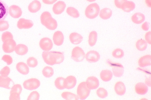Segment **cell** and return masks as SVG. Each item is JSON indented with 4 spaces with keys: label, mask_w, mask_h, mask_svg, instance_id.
Wrapping results in <instances>:
<instances>
[{
    "label": "cell",
    "mask_w": 151,
    "mask_h": 100,
    "mask_svg": "<svg viewBox=\"0 0 151 100\" xmlns=\"http://www.w3.org/2000/svg\"><path fill=\"white\" fill-rule=\"evenodd\" d=\"M96 94L99 97L102 99L106 98L108 95L107 91L103 88H99L97 91Z\"/></svg>",
    "instance_id": "obj_39"
},
{
    "label": "cell",
    "mask_w": 151,
    "mask_h": 100,
    "mask_svg": "<svg viewBox=\"0 0 151 100\" xmlns=\"http://www.w3.org/2000/svg\"><path fill=\"white\" fill-rule=\"evenodd\" d=\"M66 7L65 3L63 1H59L55 4L52 7V11L56 15H59L63 13Z\"/></svg>",
    "instance_id": "obj_18"
},
{
    "label": "cell",
    "mask_w": 151,
    "mask_h": 100,
    "mask_svg": "<svg viewBox=\"0 0 151 100\" xmlns=\"http://www.w3.org/2000/svg\"><path fill=\"white\" fill-rule=\"evenodd\" d=\"M86 82L87 87L90 90L96 89L99 87V80L98 78L94 76L88 77Z\"/></svg>",
    "instance_id": "obj_11"
},
{
    "label": "cell",
    "mask_w": 151,
    "mask_h": 100,
    "mask_svg": "<svg viewBox=\"0 0 151 100\" xmlns=\"http://www.w3.org/2000/svg\"><path fill=\"white\" fill-rule=\"evenodd\" d=\"M2 59V60L6 62L8 65H11L13 62L12 58L9 55H4Z\"/></svg>",
    "instance_id": "obj_44"
},
{
    "label": "cell",
    "mask_w": 151,
    "mask_h": 100,
    "mask_svg": "<svg viewBox=\"0 0 151 100\" xmlns=\"http://www.w3.org/2000/svg\"><path fill=\"white\" fill-rule=\"evenodd\" d=\"M41 49L45 51H49L52 48L53 44L51 40L48 38H42L40 43Z\"/></svg>",
    "instance_id": "obj_10"
},
{
    "label": "cell",
    "mask_w": 151,
    "mask_h": 100,
    "mask_svg": "<svg viewBox=\"0 0 151 100\" xmlns=\"http://www.w3.org/2000/svg\"><path fill=\"white\" fill-rule=\"evenodd\" d=\"M40 84V82L38 79L32 78L25 81L24 82L23 85L25 89L31 91L39 88Z\"/></svg>",
    "instance_id": "obj_6"
},
{
    "label": "cell",
    "mask_w": 151,
    "mask_h": 100,
    "mask_svg": "<svg viewBox=\"0 0 151 100\" xmlns=\"http://www.w3.org/2000/svg\"><path fill=\"white\" fill-rule=\"evenodd\" d=\"M77 80L73 76H69L65 79L64 87L65 89H73L76 85Z\"/></svg>",
    "instance_id": "obj_13"
},
{
    "label": "cell",
    "mask_w": 151,
    "mask_h": 100,
    "mask_svg": "<svg viewBox=\"0 0 151 100\" xmlns=\"http://www.w3.org/2000/svg\"><path fill=\"white\" fill-rule=\"evenodd\" d=\"M86 1L88 2H92L96 1V0H86Z\"/></svg>",
    "instance_id": "obj_51"
},
{
    "label": "cell",
    "mask_w": 151,
    "mask_h": 100,
    "mask_svg": "<svg viewBox=\"0 0 151 100\" xmlns=\"http://www.w3.org/2000/svg\"><path fill=\"white\" fill-rule=\"evenodd\" d=\"M85 53L81 48L76 47L74 48L71 53V58L75 62H82L85 57Z\"/></svg>",
    "instance_id": "obj_5"
},
{
    "label": "cell",
    "mask_w": 151,
    "mask_h": 100,
    "mask_svg": "<svg viewBox=\"0 0 151 100\" xmlns=\"http://www.w3.org/2000/svg\"><path fill=\"white\" fill-rule=\"evenodd\" d=\"M13 38V35L9 31L4 32L2 35V40L4 43L8 40Z\"/></svg>",
    "instance_id": "obj_41"
},
{
    "label": "cell",
    "mask_w": 151,
    "mask_h": 100,
    "mask_svg": "<svg viewBox=\"0 0 151 100\" xmlns=\"http://www.w3.org/2000/svg\"><path fill=\"white\" fill-rule=\"evenodd\" d=\"M66 12L68 15L74 18H78L80 16L78 11L73 7H68L67 9Z\"/></svg>",
    "instance_id": "obj_35"
},
{
    "label": "cell",
    "mask_w": 151,
    "mask_h": 100,
    "mask_svg": "<svg viewBox=\"0 0 151 100\" xmlns=\"http://www.w3.org/2000/svg\"><path fill=\"white\" fill-rule=\"evenodd\" d=\"M57 1L58 0H42L44 4L48 5L52 4Z\"/></svg>",
    "instance_id": "obj_48"
},
{
    "label": "cell",
    "mask_w": 151,
    "mask_h": 100,
    "mask_svg": "<svg viewBox=\"0 0 151 100\" xmlns=\"http://www.w3.org/2000/svg\"><path fill=\"white\" fill-rule=\"evenodd\" d=\"M40 19L41 23L48 29L54 30L57 28V22L52 17L49 12H43L41 16Z\"/></svg>",
    "instance_id": "obj_2"
},
{
    "label": "cell",
    "mask_w": 151,
    "mask_h": 100,
    "mask_svg": "<svg viewBox=\"0 0 151 100\" xmlns=\"http://www.w3.org/2000/svg\"><path fill=\"white\" fill-rule=\"evenodd\" d=\"M42 56L45 62L51 66L61 64L65 59L63 54L59 52L44 51Z\"/></svg>",
    "instance_id": "obj_1"
},
{
    "label": "cell",
    "mask_w": 151,
    "mask_h": 100,
    "mask_svg": "<svg viewBox=\"0 0 151 100\" xmlns=\"http://www.w3.org/2000/svg\"><path fill=\"white\" fill-rule=\"evenodd\" d=\"M100 11V8L99 5L96 3H93L86 7L85 14L88 18L93 19L98 16Z\"/></svg>",
    "instance_id": "obj_3"
},
{
    "label": "cell",
    "mask_w": 151,
    "mask_h": 100,
    "mask_svg": "<svg viewBox=\"0 0 151 100\" xmlns=\"http://www.w3.org/2000/svg\"><path fill=\"white\" fill-rule=\"evenodd\" d=\"M33 22L30 20L21 18L17 23V27L19 29H29L33 26Z\"/></svg>",
    "instance_id": "obj_12"
},
{
    "label": "cell",
    "mask_w": 151,
    "mask_h": 100,
    "mask_svg": "<svg viewBox=\"0 0 151 100\" xmlns=\"http://www.w3.org/2000/svg\"><path fill=\"white\" fill-rule=\"evenodd\" d=\"M22 90L21 85L16 84L14 85L11 89L9 96L10 100H20V95Z\"/></svg>",
    "instance_id": "obj_7"
},
{
    "label": "cell",
    "mask_w": 151,
    "mask_h": 100,
    "mask_svg": "<svg viewBox=\"0 0 151 100\" xmlns=\"http://www.w3.org/2000/svg\"><path fill=\"white\" fill-rule=\"evenodd\" d=\"M113 65L112 70L113 74L118 77L122 76L124 72V68L123 66L119 63H115Z\"/></svg>",
    "instance_id": "obj_15"
},
{
    "label": "cell",
    "mask_w": 151,
    "mask_h": 100,
    "mask_svg": "<svg viewBox=\"0 0 151 100\" xmlns=\"http://www.w3.org/2000/svg\"><path fill=\"white\" fill-rule=\"evenodd\" d=\"M9 13L10 15L14 18H18L20 17L22 13V9L16 5L11 6L9 9Z\"/></svg>",
    "instance_id": "obj_14"
},
{
    "label": "cell",
    "mask_w": 151,
    "mask_h": 100,
    "mask_svg": "<svg viewBox=\"0 0 151 100\" xmlns=\"http://www.w3.org/2000/svg\"><path fill=\"white\" fill-rule=\"evenodd\" d=\"M136 92L138 94L144 95L148 91V88L147 86L143 83H139L136 84L135 87Z\"/></svg>",
    "instance_id": "obj_21"
},
{
    "label": "cell",
    "mask_w": 151,
    "mask_h": 100,
    "mask_svg": "<svg viewBox=\"0 0 151 100\" xmlns=\"http://www.w3.org/2000/svg\"><path fill=\"white\" fill-rule=\"evenodd\" d=\"M16 44L13 39L8 40L4 43L2 48L4 51L6 53L13 52L16 46Z\"/></svg>",
    "instance_id": "obj_9"
},
{
    "label": "cell",
    "mask_w": 151,
    "mask_h": 100,
    "mask_svg": "<svg viewBox=\"0 0 151 100\" xmlns=\"http://www.w3.org/2000/svg\"><path fill=\"white\" fill-rule=\"evenodd\" d=\"M42 6L41 3L37 0H35L29 4L28 9L29 11L32 13H35L39 11Z\"/></svg>",
    "instance_id": "obj_22"
},
{
    "label": "cell",
    "mask_w": 151,
    "mask_h": 100,
    "mask_svg": "<svg viewBox=\"0 0 151 100\" xmlns=\"http://www.w3.org/2000/svg\"><path fill=\"white\" fill-rule=\"evenodd\" d=\"M86 60L91 63H96L100 58L99 53L95 50H91L88 52L85 55Z\"/></svg>",
    "instance_id": "obj_8"
},
{
    "label": "cell",
    "mask_w": 151,
    "mask_h": 100,
    "mask_svg": "<svg viewBox=\"0 0 151 100\" xmlns=\"http://www.w3.org/2000/svg\"><path fill=\"white\" fill-rule=\"evenodd\" d=\"M127 1V0H115V4L117 8L121 9L122 5Z\"/></svg>",
    "instance_id": "obj_45"
},
{
    "label": "cell",
    "mask_w": 151,
    "mask_h": 100,
    "mask_svg": "<svg viewBox=\"0 0 151 100\" xmlns=\"http://www.w3.org/2000/svg\"><path fill=\"white\" fill-rule=\"evenodd\" d=\"M114 89L116 94L119 96L123 95L126 92L125 86L124 84L122 82H119L116 83Z\"/></svg>",
    "instance_id": "obj_23"
},
{
    "label": "cell",
    "mask_w": 151,
    "mask_h": 100,
    "mask_svg": "<svg viewBox=\"0 0 151 100\" xmlns=\"http://www.w3.org/2000/svg\"><path fill=\"white\" fill-rule=\"evenodd\" d=\"M151 56L146 55L141 57L138 61L139 66L141 67H145L151 65Z\"/></svg>",
    "instance_id": "obj_20"
},
{
    "label": "cell",
    "mask_w": 151,
    "mask_h": 100,
    "mask_svg": "<svg viewBox=\"0 0 151 100\" xmlns=\"http://www.w3.org/2000/svg\"><path fill=\"white\" fill-rule=\"evenodd\" d=\"M151 32L150 31L147 33L145 36L146 41L147 43L150 45L151 44Z\"/></svg>",
    "instance_id": "obj_46"
},
{
    "label": "cell",
    "mask_w": 151,
    "mask_h": 100,
    "mask_svg": "<svg viewBox=\"0 0 151 100\" xmlns=\"http://www.w3.org/2000/svg\"><path fill=\"white\" fill-rule=\"evenodd\" d=\"M10 72L9 68L8 66H6L0 71V74L4 77H7L9 74Z\"/></svg>",
    "instance_id": "obj_43"
},
{
    "label": "cell",
    "mask_w": 151,
    "mask_h": 100,
    "mask_svg": "<svg viewBox=\"0 0 151 100\" xmlns=\"http://www.w3.org/2000/svg\"><path fill=\"white\" fill-rule=\"evenodd\" d=\"M61 96L63 98L67 100H78L79 99L78 95L69 92H63Z\"/></svg>",
    "instance_id": "obj_32"
},
{
    "label": "cell",
    "mask_w": 151,
    "mask_h": 100,
    "mask_svg": "<svg viewBox=\"0 0 151 100\" xmlns=\"http://www.w3.org/2000/svg\"><path fill=\"white\" fill-rule=\"evenodd\" d=\"M112 14V11L110 9L105 8L102 9L99 13L100 17L104 20L109 18Z\"/></svg>",
    "instance_id": "obj_31"
},
{
    "label": "cell",
    "mask_w": 151,
    "mask_h": 100,
    "mask_svg": "<svg viewBox=\"0 0 151 100\" xmlns=\"http://www.w3.org/2000/svg\"><path fill=\"white\" fill-rule=\"evenodd\" d=\"M9 27L8 22L3 21H0V31H3L8 29Z\"/></svg>",
    "instance_id": "obj_42"
},
{
    "label": "cell",
    "mask_w": 151,
    "mask_h": 100,
    "mask_svg": "<svg viewBox=\"0 0 151 100\" xmlns=\"http://www.w3.org/2000/svg\"><path fill=\"white\" fill-rule=\"evenodd\" d=\"M16 69L21 74L26 75L29 72V68L28 65L23 62H20L16 65Z\"/></svg>",
    "instance_id": "obj_25"
},
{
    "label": "cell",
    "mask_w": 151,
    "mask_h": 100,
    "mask_svg": "<svg viewBox=\"0 0 151 100\" xmlns=\"http://www.w3.org/2000/svg\"><path fill=\"white\" fill-rule=\"evenodd\" d=\"M64 37L63 33L60 31L55 32L53 36L54 43L57 46L62 45L64 42Z\"/></svg>",
    "instance_id": "obj_16"
},
{
    "label": "cell",
    "mask_w": 151,
    "mask_h": 100,
    "mask_svg": "<svg viewBox=\"0 0 151 100\" xmlns=\"http://www.w3.org/2000/svg\"><path fill=\"white\" fill-rule=\"evenodd\" d=\"M146 84L149 87H151V78L150 77L146 78L145 80Z\"/></svg>",
    "instance_id": "obj_49"
},
{
    "label": "cell",
    "mask_w": 151,
    "mask_h": 100,
    "mask_svg": "<svg viewBox=\"0 0 151 100\" xmlns=\"http://www.w3.org/2000/svg\"><path fill=\"white\" fill-rule=\"evenodd\" d=\"M27 65L31 68H35L38 65V62L36 58L34 57H30L28 58L27 61Z\"/></svg>",
    "instance_id": "obj_38"
},
{
    "label": "cell",
    "mask_w": 151,
    "mask_h": 100,
    "mask_svg": "<svg viewBox=\"0 0 151 100\" xmlns=\"http://www.w3.org/2000/svg\"><path fill=\"white\" fill-rule=\"evenodd\" d=\"M145 19L144 14L139 12L137 13L132 16L131 20L134 23L140 24L143 22Z\"/></svg>",
    "instance_id": "obj_24"
},
{
    "label": "cell",
    "mask_w": 151,
    "mask_h": 100,
    "mask_svg": "<svg viewBox=\"0 0 151 100\" xmlns=\"http://www.w3.org/2000/svg\"><path fill=\"white\" fill-rule=\"evenodd\" d=\"M12 80L9 77L0 76V87L10 89L9 85Z\"/></svg>",
    "instance_id": "obj_28"
},
{
    "label": "cell",
    "mask_w": 151,
    "mask_h": 100,
    "mask_svg": "<svg viewBox=\"0 0 151 100\" xmlns=\"http://www.w3.org/2000/svg\"><path fill=\"white\" fill-rule=\"evenodd\" d=\"M98 34L95 31H93L89 33L88 43L91 47L95 45L97 40Z\"/></svg>",
    "instance_id": "obj_30"
},
{
    "label": "cell",
    "mask_w": 151,
    "mask_h": 100,
    "mask_svg": "<svg viewBox=\"0 0 151 100\" xmlns=\"http://www.w3.org/2000/svg\"><path fill=\"white\" fill-rule=\"evenodd\" d=\"M69 39L71 43L75 45H78L80 44L83 41V38L79 33L73 32L70 34Z\"/></svg>",
    "instance_id": "obj_19"
},
{
    "label": "cell",
    "mask_w": 151,
    "mask_h": 100,
    "mask_svg": "<svg viewBox=\"0 0 151 100\" xmlns=\"http://www.w3.org/2000/svg\"><path fill=\"white\" fill-rule=\"evenodd\" d=\"M135 7V4L134 2L127 1L122 5L121 9L125 12L129 13L134 10Z\"/></svg>",
    "instance_id": "obj_27"
},
{
    "label": "cell",
    "mask_w": 151,
    "mask_h": 100,
    "mask_svg": "<svg viewBox=\"0 0 151 100\" xmlns=\"http://www.w3.org/2000/svg\"><path fill=\"white\" fill-rule=\"evenodd\" d=\"M65 78L62 77L57 78L55 82V85L56 87L60 90L65 89L64 83Z\"/></svg>",
    "instance_id": "obj_34"
},
{
    "label": "cell",
    "mask_w": 151,
    "mask_h": 100,
    "mask_svg": "<svg viewBox=\"0 0 151 100\" xmlns=\"http://www.w3.org/2000/svg\"><path fill=\"white\" fill-rule=\"evenodd\" d=\"M145 2L147 6L149 8L151 7V0H145Z\"/></svg>",
    "instance_id": "obj_50"
},
{
    "label": "cell",
    "mask_w": 151,
    "mask_h": 100,
    "mask_svg": "<svg viewBox=\"0 0 151 100\" xmlns=\"http://www.w3.org/2000/svg\"><path fill=\"white\" fill-rule=\"evenodd\" d=\"M15 51L17 54L19 55H24L27 53L28 49V47L26 45L20 44L16 46Z\"/></svg>",
    "instance_id": "obj_29"
},
{
    "label": "cell",
    "mask_w": 151,
    "mask_h": 100,
    "mask_svg": "<svg viewBox=\"0 0 151 100\" xmlns=\"http://www.w3.org/2000/svg\"><path fill=\"white\" fill-rule=\"evenodd\" d=\"M141 27L143 30L147 31L149 28V24L148 22H146L142 24Z\"/></svg>",
    "instance_id": "obj_47"
},
{
    "label": "cell",
    "mask_w": 151,
    "mask_h": 100,
    "mask_svg": "<svg viewBox=\"0 0 151 100\" xmlns=\"http://www.w3.org/2000/svg\"><path fill=\"white\" fill-rule=\"evenodd\" d=\"M8 13V5L2 0H0V21L4 20L7 16Z\"/></svg>",
    "instance_id": "obj_17"
},
{
    "label": "cell",
    "mask_w": 151,
    "mask_h": 100,
    "mask_svg": "<svg viewBox=\"0 0 151 100\" xmlns=\"http://www.w3.org/2000/svg\"><path fill=\"white\" fill-rule=\"evenodd\" d=\"M112 55L115 58H121L124 56V52L122 49L117 48L112 52Z\"/></svg>",
    "instance_id": "obj_37"
},
{
    "label": "cell",
    "mask_w": 151,
    "mask_h": 100,
    "mask_svg": "<svg viewBox=\"0 0 151 100\" xmlns=\"http://www.w3.org/2000/svg\"><path fill=\"white\" fill-rule=\"evenodd\" d=\"M147 43L143 39H140L137 41L136 43V47L138 50L143 51L145 50L147 48Z\"/></svg>",
    "instance_id": "obj_33"
},
{
    "label": "cell",
    "mask_w": 151,
    "mask_h": 100,
    "mask_svg": "<svg viewBox=\"0 0 151 100\" xmlns=\"http://www.w3.org/2000/svg\"><path fill=\"white\" fill-rule=\"evenodd\" d=\"M90 92L91 90L87 87L86 82L81 83L78 86L77 93L79 99H86L89 96Z\"/></svg>",
    "instance_id": "obj_4"
},
{
    "label": "cell",
    "mask_w": 151,
    "mask_h": 100,
    "mask_svg": "<svg viewBox=\"0 0 151 100\" xmlns=\"http://www.w3.org/2000/svg\"><path fill=\"white\" fill-rule=\"evenodd\" d=\"M100 77L102 80L105 82H109L111 81L112 76V72L108 70H103L100 73Z\"/></svg>",
    "instance_id": "obj_26"
},
{
    "label": "cell",
    "mask_w": 151,
    "mask_h": 100,
    "mask_svg": "<svg viewBox=\"0 0 151 100\" xmlns=\"http://www.w3.org/2000/svg\"><path fill=\"white\" fill-rule=\"evenodd\" d=\"M42 73L43 75L45 77L50 78L53 75L54 70L52 67L46 66L43 69Z\"/></svg>",
    "instance_id": "obj_36"
},
{
    "label": "cell",
    "mask_w": 151,
    "mask_h": 100,
    "mask_svg": "<svg viewBox=\"0 0 151 100\" xmlns=\"http://www.w3.org/2000/svg\"><path fill=\"white\" fill-rule=\"evenodd\" d=\"M40 94L38 92L35 91L32 92L28 97L27 100H39Z\"/></svg>",
    "instance_id": "obj_40"
}]
</instances>
